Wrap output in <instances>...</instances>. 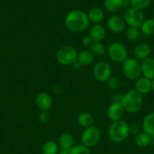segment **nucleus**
Wrapping results in <instances>:
<instances>
[{
	"label": "nucleus",
	"instance_id": "nucleus-23",
	"mask_svg": "<svg viewBox=\"0 0 154 154\" xmlns=\"http://www.w3.org/2000/svg\"><path fill=\"white\" fill-rule=\"evenodd\" d=\"M124 0H104V8L109 12H116L123 8Z\"/></svg>",
	"mask_w": 154,
	"mask_h": 154
},
{
	"label": "nucleus",
	"instance_id": "nucleus-4",
	"mask_svg": "<svg viewBox=\"0 0 154 154\" xmlns=\"http://www.w3.org/2000/svg\"><path fill=\"white\" fill-rule=\"evenodd\" d=\"M122 73L127 79L136 81L140 78L141 67L139 60L135 58H128L122 63Z\"/></svg>",
	"mask_w": 154,
	"mask_h": 154
},
{
	"label": "nucleus",
	"instance_id": "nucleus-6",
	"mask_svg": "<svg viewBox=\"0 0 154 154\" xmlns=\"http://www.w3.org/2000/svg\"><path fill=\"white\" fill-rule=\"evenodd\" d=\"M107 53L110 58L116 63H123L128 58L126 47L120 42H115L110 44L107 48Z\"/></svg>",
	"mask_w": 154,
	"mask_h": 154
},
{
	"label": "nucleus",
	"instance_id": "nucleus-28",
	"mask_svg": "<svg viewBox=\"0 0 154 154\" xmlns=\"http://www.w3.org/2000/svg\"><path fill=\"white\" fill-rule=\"evenodd\" d=\"M140 30L139 28L129 26L126 30V38L129 41H135L140 36Z\"/></svg>",
	"mask_w": 154,
	"mask_h": 154
},
{
	"label": "nucleus",
	"instance_id": "nucleus-25",
	"mask_svg": "<svg viewBox=\"0 0 154 154\" xmlns=\"http://www.w3.org/2000/svg\"><path fill=\"white\" fill-rule=\"evenodd\" d=\"M90 51L95 57H100L104 55L106 48L101 42H93L91 46L90 47Z\"/></svg>",
	"mask_w": 154,
	"mask_h": 154
},
{
	"label": "nucleus",
	"instance_id": "nucleus-3",
	"mask_svg": "<svg viewBox=\"0 0 154 154\" xmlns=\"http://www.w3.org/2000/svg\"><path fill=\"white\" fill-rule=\"evenodd\" d=\"M129 134V124L122 120L113 122L108 130L109 139L114 143L122 142Z\"/></svg>",
	"mask_w": 154,
	"mask_h": 154
},
{
	"label": "nucleus",
	"instance_id": "nucleus-36",
	"mask_svg": "<svg viewBox=\"0 0 154 154\" xmlns=\"http://www.w3.org/2000/svg\"><path fill=\"white\" fill-rule=\"evenodd\" d=\"M152 91L154 93V79L152 80Z\"/></svg>",
	"mask_w": 154,
	"mask_h": 154
},
{
	"label": "nucleus",
	"instance_id": "nucleus-16",
	"mask_svg": "<svg viewBox=\"0 0 154 154\" xmlns=\"http://www.w3.org/2000/svg\"><path fill=\"white\" fill-rule=\"evenodd\" d=\"M89 36L94 42H101L106 37V29L101 24H95L89 31Z\"/></svg>",
	"mask_w": 154,
	"mask_h": 154
},
{
	"label": "nucleus",
	"instance_id": "nucleus-19",
	"mask_svg": "<svg viewBox=\"0 0 154 154\" xmlns=\"http://www.w3.org/2000/svg\"><path fill=\"white\" fill-rule=\"evenodd\" d=\"M77 122L80 126L86 129V128L93 126L95 123V119L93 116L89 113L82 112L79 114L77 117Z\"/></svg>",
	"mask_w": 154,
	"mask_h": 154
},
{
	"label": "nucleus",
	"instance_id": "nucleus-10",
	"mask_svg": "<svg viewBox=\"0 0 154 154\" xmlns=\"http://www.w3.org/2000/svg\"><path fill=\"white\" fill-rule=\"evenodd\" d=\"M125 110L119 102H114L107 109V117L111 121L116 122L121 120L125 114Z\"/></svg>",
	"mask_w": 154,
	"mask_h": 154
},
{
	"label": "nucleus",
	"instance_id": "nucleus-29",
	"mask_svg": "<svg viewBox=\"0 0 154 154\" xmlns=\"http://www.w3.org/2000/svg\"><path fill=\"white\" fill-rule=\"evenodd\" d=\"M69 154H91V151L89 147L83 144H78L69 150Z\"/></svg>",
	"mask_w": 154,
	"mask_h": 154
},
{
	"label": "nucleus",
	"instance_id": "nucleus-15",
	"mask_svg": "<svg viewBox=\"0 0 154 154\" xmlns=\"http://www.w3.org/2000/svg\"><path fill=\"white\" fill-rule=\"evenodd\" d=\"M134 90L142 96L148 94L149 92L152 91V81L144 77L139 78L138 79L136 80Z\"/></svg>",
	"mask_w": 154,
	"mask_h": 154
},
{
	"label": "nucleus",
	"instance_id": "nucleus-33",
	"mask_svg": "<svg viewBox=\"0 0 154 154\" xmlns=\"http://www.w3.org/2000/svg\"><path fill=\"white\" fill-rule=\"evenodd\" d=\"M39 120L40 121L43 122V123H46L49 120V116H48L47 111H42V114H40L39 115Z\"/></svg>",
	"mask_w": 154,
	"mask_h": 154
},
{
	"label": "nucleus",
	"instance_id": "nucleus-9",
	"mask_svg": "<svg viewBox=\"0 0 154 154\" xmlns=\"http://www.w3.org/2000/svg\"><path fill=\"white\" fill-rule=\"evenodd\" d=\"M93 75L98 81L107 82L112 76V69L110 65L104 61H100L93 68Z\"/></svg>",
	"mask_w": 154,
	"mask_h": 154
},
{
	"label": "nucleus",
	"instance_id": "nucleus-22",
	"mask_svg": "<svg viewBox=\"0 0 154 154\" xmlns=\"http://www.w3.org/2000/svg\"><path fill=\"white\" fill-rule=\"evenodd\" d=\"M152 137L147 135L145 132H140L135 135L134 143L139 147H146L152 143Z\"/></svg>",
	"mask_w": 154,
	"mask_h": 154
},
{
	"label": "nucleus",
	"instance_id": "nucleus-26",
	"mask_svg": "<svg viewBox=\"0 0 154 154\" xmlns=\"http://www.w3.org/2000/svg\"><path fill=\"white\" fill-rule=\"evenodd\" d=\"M59 150V146L55 141H49L45 143L42 147L43 154H57Z\"/></svg>",
	"mask_w": 154,
	"mask_h": 154
},
{
	"label": "nucleus",
	"instance_id": "nucleus-17",
	"mask_svg": "<svg viewBox=\"0 0 154 154\" xmlns=\"http://www.w3.org/2000/svg\"><path fill=\"white\" fill-rule=\"evenodd\" d=\"M143 132L151 137H154V113H149L144 117L142 123Z\"/></svg>",
	"mask_w": 154,
	"mask_h": 154
},
{
	"label": "nucleus",
	"instance_id": "nucleus-18",
	"mask_svg": "<svg viewBox=\"0 0 154 154\" xmlns=\"http://www.w3.org/2000/svg\"><path fill=\"white\" fill-rule=\"evenodd\" d=\"M58 144L60 149L70 150L74 144V138L71 134L64 132L60 135L58 139Z\"/></svg>",
	"mask_w": 154,
	"mask_h": 154
},
{
	"label": "nucleus",
	"instance_id": "nucleus-34",
	"mask_svg": "<svg viewBox=\"0 0 154 154\" xmlns=\"http://www.w3.org/2000/svg\"><path fill=\"white\" fill-rule=\"evenodd\" d=\"M72 66H73L75 69H79V68H81L82 66V64L79 63V62L78 61V60H76V61L74 62V63H73V64H72Z\"/></svg>",
	"mask_w": 154,
	"mask_h": 154
},
{
	"label": "nucleus",
	"instance_id": "nucleus-11",
	"mask_svg": "<svg viewBox=\"0 0 154 154\" xmlns=\"http://www.w3.org/2000/svg\"><path fill=\"white\" fill-rule=\"evenodd\" d=\"M107 27L114 33L122 32L125 26V23L123 18L118 15H112L107 20Z\"/></svg>",
	"mask_w": 154,
	"mask_h": 154
},
{
	"label": "nucleus",
	"instance_id": "nucleus-21",
	"mask_svg": "<svg viewBox=\"0 0 154 154\" xmlns=\"http://www.w3.org/2000/svg\"><path fill=\"white\" fill-rule=\"evenodd\" d=\"M95 57L88 50H83L78 54L77 60L82 64V66H90L93 63Z\"/></svg>",
	"mask_w": 154,
	"mask_h": 154
},
{
	"label": "nucleus",
	"instance_id": "nucleus-12",
	"mask_svg": "<svg viewBox=\"0 0 154 154\" xmlns=\"http://www.w3.org/2000/svg\"><path fill=\"white\" fill-rule=\"evenodd\" d=\"M36 106L42 111H48L53 105L51 96L47 93H40L36 97Z\"/></svg>",
	"mask_w": 154,
	"mask_h": 154
},
{
	"label": "nucleus",
	"instance_id": "nucleus-30",
	"mask_svg": "<svg viewBox=\"0 0 154 154\" xmlns=\"http://www.w3.org/2000/svg\"><path fill=\"white\" fill-rule=\"evenodd\" d=\"M107 86L110 90H119V87L121 86L120 81L119 78L116 76H111L107 81Z\"/></svg>",
	"mask_w": 154,
	"mask_h": 154
},
{
	"label": "nucleus",
	"instance_id": "nucleus-37",
	"mask_svg": "<svg viewBox=\"0 0 154 154\" xmlns=\"http://www.w3.org/2000/svg\"><path fill=\"white\" fill-rule=\"evenodd\" d=\"M153 138H154V137H153Z\"/></svg>",
	"mask_w": 154,
	"mask_h": 154
},
{
	"label": "nucleus",
	"instance_id": "nucleus-13",
	"mask_svg": "<svg viewBox=\"0 0 154 154\" xmlns=\"http://www.w3.org/2000/svg\"><path fill=\"white\" fill-rule=\"evenodd\" d=\"M141 67V74L143 77L151 80L154 79V58L148 57L142 60L140 63Z\"/></svg>",
	"mask_w": 154,
	"mask_h": 154
},
{
	"label": "nucleus",
	"instance_id": "nucleus-20",
	"mask_svg": "<svg viewBox=\"0 0 154 154\" xmlns=\"http://www.w3.org/2000/svg\"><path fill=\"white\" fill-rule=\"evenodd\" d=\"M87 14L89 21L94 23L95 24H98L104 18V11L98 7L92 8Z\"/></svg>",
	"mask_w": 154,
	"mask_h": 154
},
{
	"label": "nucleus",
	"instance_id": "nucleus-35",
	"mask_svg": "<svg viewBox=\"0 0 154 154\" xmlns=\"http://www.w3.org/2000/svg\"><path fill=\"white\" fill-rule=\"evenodd\" d=\"M57 154H69V150H65V149H60L57 152Z\"/></svg>",
	"mask_w": 154,
	"mask_h": 154
},
{
	"label": "nucleus",
	"instance_id": "nucleus-5",
	"mask_svg": "<svg viewBox=\"0 0 154 154\" xmlns=\"http://www.w3.org/2000/svg\"><path fill=\"white\" fill-rule=\"evenodd\" d=\"M78 51L74 47L65 45L61 47L56 54L57 62L63 66H69L77 60Z\"/></svg>",
	"mask_w": 154,
	"mask_h": 154
},
{
	"label": "nucleus",
	"instance_id": "nucleus-27",
	"mask_svg": "<svg viewBox=\"0 0 154 154\" xmlns=\"http://www.w3.org/2000/svg\"><path fill=\"white\" fill-rule=\"evenodd\" d=\"M131 6L133 8L143 11L147 8L151 3V0H130Z\"/></svg>",
	"mask_w": 154,
	"mask_h": 154
},
{
	"label": "nucleus",
	"instance_id": "nucleus-24",
	"mask_svg": "<svg viewBox=\"0 0 154 154\" xmlns=\"http://www.w3.org/2000/svg\"><path fill=\"white\" fill-rule=\"evenodd\" d=\"M140 31L143 34L146 35H154V19L149 18V19L144 20L143 23L140 26Z\"/></svg>",
	"mask_w": 154,
	"mask_h": 154
},
{
	"label": "nucleus",
	"instance_id": "nucleus-1",
	"mask_svg": "<svg viewBox=\"0 0 154 154\" xmlns=\"http://www.w3.org/2000/svg\"><path fill=\"white\" fill-rule=\"evenodd\" d=\"M64 22L69 31L79 32L88 28L90 21L85 12L81 10H72L66 14Z\"/></svg>",
	"mask_w": 154,
	"mask_h": 154
},
{
	"label": "nucleus",
	"instance_id": "nucleus-31",
	"mask_svg": "<svg viewBox=\"0 0 154 154\" xmlns=\"http://www.w3.org/2000/svg\"><path fill=\"white\" fill-rule=\"evenodd\" d=\"M140 128L137 123H132V124L129 125L130 133L136 135L138 133H140Z\"/></svg>",
	"mask_w": 154,
	"mask_h": 154
},
{
	"label": "nucleus",
	"instance_id": "nucleus-32",
	"mask_svg": "<svg viewBox=\"0 0 154 154\" xmlns=\"http://www.w3.org/2000/svg\"><path fill=\"white\" fill-rule=\"evenodd\" d=\"M93 41L91 38V37L89 35L85 36L83 37V38L82 39V44L84 45L85 47H91V45L93 44Z\"/></svg>",
	"mask_w": 154,
	"mask_h": 154
},
{
	"label": "nucleus",
	"instance_id": "nucleus-14",
	"mask_svg": "<svg viewBox=\"0 0 154 154\" xmlns=\"http://www.w3.org/2000/svg\"><path fill=\"white\" fill-rule=\"evenodd\" d=\"M151 54V48L148 44L141 42L137 44L134 49V54L137 60H143L149 57Z\"/></svg>",
	"mask_w": 154,
	"mask_h": 154
},
{
	"label": "nucleus",
	"instance_id": "nucleus-7",
	"mask_svg": "<svg viewBox=\"0 0 154 154\" xmlns=\"http://www.w3.org/2000/svg\"><path fill=\"white\" fill-rule=\"evenodd\" d=\"M123 20L126 24L131 27L140 28L144 21V15L142 11L129 8L123 14Z\"/></svg>",
	"mask_w": 154,
	"mask_h": 154
},
{
	"label": "nucleus",
	"instance_id": "nucleus-8",
	"mask_svg": "<svg viewBox=\"0 0 154 154\" xmlns=\"http://www.w3.org/2000/svg\"><path fill=\"white\" fill-rule=\"evenodd\" d=\"M101 132L100 130L95 126L86 128L81 135L82 144L88 147H95L100 141Z\"/></svg>",
	"mask_w": 154,
	"mask_h": 154
},
{
	"label": "nucleus",
	"instance_id": "nucleus-2",
	"mask_svg": "<svg viewBox=\"0 0 154 154\" xmlns=\"http://www.w3.org/2000/svg\"><path fill=\"white\" fill-rule=\"evenodd\" d=\"M121 105L127 113H136L141 108L143 104V97L135 90H130L122 96L120 99Z\"/></svg>",
	"mask_w": 154,
	"mask_h": 154
}]
</instances>
